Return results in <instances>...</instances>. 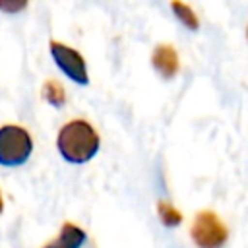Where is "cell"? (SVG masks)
Here are the masks:
<instances>
[{
    "mask_svg": "<svg viewBox=\"0 0 248 248\" xmlns=\"http://www.w3.org/2000/svg\"><path fill=\"white\" fill-rule=\"evenodd\" d=\"M27 4L23 0H19V2H0V10H4V12H19Z\"/></svg>",
    "mask_w": 248,
    "mask_h": 248,
    "instance_id": "cell-10",
    "label": "cell"
},
{
    "mask_svg": "<svg viewBox=\"0 0 248 248\" xmlns=\"http://www.w3.org/2000/svg\"><path fill=\"white\" fill-rule=\"evenodd\" d=\"M87 240V234L81 227L66 221L60 231H58V236L54 240H50L48 244H45L43 248H81Z\"/></svg>",
    "mask_w": 248,
    "mask_h": 248,
    "instance_id": "cell-6",
    "label": "cell"
},
{
    "mask_svg": "<svg viewBox=\"0 0 248 248\" xmlns=\"http://www.w3.org/2000/svg\"><path fill=\"white\" fill-rule=\"evenodd\" d=\"M155 207H157V217H159V221H161L165 227L174 229V227H178V225L182 223V213H180L170 202L159 200Z\"/></svg>",
    "mask_w": 248,
    "mask_h": 248,
    "instance_id": "cell-8",
    "label": "cell"
},
{
    "mask_svg": "<svg viewBox=\"0 0 248 248\" xmlns=\"http://www.w3.org/2000/svg\"><path fill=\"white\" fill-rule=\"evenodd\" d=\"M246 39H248V25H246Z\"/></svg>",
    "mask_w": 248,
    "mask_h": 248,
    "instance_id": "cell-12",
    "label": "cell"
},
{
    "mask_svg": "<svg viewBox=\"0 0 248 248\" xmlns=\"http://www.w3.org/2000/svg\"><path fill=\"white\" fill-rule=\"evenodd\" d=\"M170 10L174 12L176 19L190 31H198L200 29V17L196 16V12L192 10V6L184 4V2H178V0H172L170 2Z\"/></svg>",
    "mask_w": 248,
    "mask_h": 248,
    "instance_id": "cell-7",
    "label": "cell"
},
{
    "mask_svg": "<svg viewBox=\"0 0 248 248\" xmlns=\"http://www.w3.org/2000/svg\"><path fill=\"white\" fill-rule=\"evenodd\" d=\"M190 238L198 248H223L229 240V227L213 209H202L192 219Z\"/></svg>",
    "mask_w": 248,
    "mask_h": 248,
    "instance_id": "cell-2",
    "label": "cell"
},
{
    "mask_svg": "<svg viewBox=\"0 0 248 248\" xmlns=\"http://www.w3.org/2000/svg\"><path fill=\"white\" fill-rule=\"evenodd\" d=\"M33 151V140L29 132L16 124H6L0 128V165L19 167Z\"/></svg>",
    "mask_w": 248,
    "mask_h": 248,
    "instance_id": "cell-3",
    "label": "cell"
},
{
    "mask_svg": "<svg viewBox=\"0 0 248 248\" xmlns=\"http://www.w3.org/2000/svg\"><path fill=\"white\" fill-rule=\"evenodd\" d=\"M48 46H50V54H52L56 66L62 70V74L66 78H70L72 81H76L79 85L89 83V74H87L85 60L76 48H72L64 43H58V41H50Z\"/></svg>",
    "mask_w": 248,
    "mask_h": 248,
    "instance_id": "cell-4",
    "label": "cell"
},
{
    "mask_svg": "<svg viewBox=\"0 0 248 248\" xmlns=\"http://www.w3.org/2000/svg\"><path fill=\"white\" fill-rule=\"evenodd\" d=\"M2 209H4V200H2V192H0V213H2Z\"/></svg>",
    "mask_w": 248,
    "mask_h": 248,
    "instance_id": "cell-11",
    "label": "cell"
},
{
    "mask_svg": "<svg viewBox=\"0 0 248 248\" xmlns=\"http://www.w3.org/2000/svg\"><path fill=\"white\" fill-rule=\"evenodd\" d=\"M43 99L52 107H62L66 103V93H64V87L60 85V81L46 79L43 83Z\"/></svg>",
    "mask_w": 248,
    "mask_h": 248,
    "instance_id": "cell-9",
    "label": "cell"
},
{
    "mask_svg": "<svg viewBox=\"0 0 248 248\" xmlns=\"http://www.w3.org/2000/svg\"><path fill=\"white\" fill-rule=\"evenodd\" d=\"M151 66L165 79L174 78L180 70V58H178V52H176L174 45H170V43L155 45V48L151 50Z\"/></svg>",
    "mask_w": 248,
    "mask_h": 248,
    "instance_id": "cell-5",
    "label": "cell"
},
{
    "mask_svg": "<svg viewBox=\"0 0 248 248\" xmlns=\"http://www.w3.org/2000/svg\"><path fill=\"white\" fill-rule=\"evenodd\" d=\"M56 147L62 159L74 165H81L97 155L101 147V138L91 122H87L85 118H74L58 130Z\"/></svg>",
    "mask_w": 248,
    "mask_h": 248,
    "instance_id": "cell-1",
    "label": "cell"
}]
</instances>
